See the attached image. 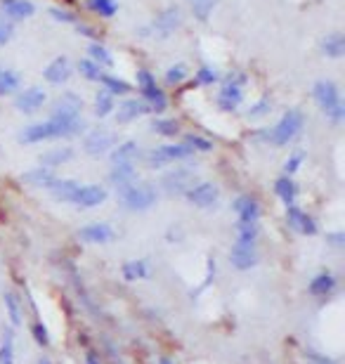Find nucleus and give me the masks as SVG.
<instances>
[{"mask_svg": "<svg viewBox=\"0 0 345 364\" xmlns=\"http://www.w3.org/2000/svg\"><path fill=\"white\" fill-rule=\"evenodd\" d=\"M85 123L83 119H64V116H55L50 114L48 121L41 123H31L20 133V142L22 145H41V142L48 140H69L76 138V135L83 131Z\"/></svg>", "mask_w": 345, "mask_h": 364, "instance_id": "1", "label": "nucleus"}, {"mask_svg": "<svg viewBox=\"0 0 345 364\" xmlns=\"http://www.w3.org/2000/svg\"><path fill=\"white\" fill-rule=\"evenodd\" d=\"M305 126V116L298 109H288V112L281 114V119L277 121V126H272V131H262L260 138L265 145L272 147H286L291 145L293 140L298 138L300 131Z\"/></svg>", "mask_w": 345, "mask_h": 364, "instance_id": "2", "label": "nucleus"}, {"mask_svg": "<svg viewBox=\"0 0 345 364\" xmlns=\"http://www.w3.org/2000/svg\"><path fill=\"white\" fill-rule=\"evenodd\" d=\"M118 201H121V206L125 208V211L144 213V211H149V208L156 206V201H159V192H156L154 184L135 180L133 184H128V187L118 189Z\"/></svg>", "mask_w": 345, "mask_h": 364, "instance_id": "3", "label": "nucleus"}, {"mask_svg": "<svg viewBox=\"0 0 345 364\" xmlns=\"http://www.w3.org/2000/svg\"><path fill=\"white\" fill-rule=\"evenodd\" d=\"M312 95H315L317 107L322 109V114L329 119L334 126H341L345 119V107L341 100V92H338L334 81H317L315 88H312Z\"/></svg>", "mask_w": 345, "mask_h": 364, "instance_id": "4", "label": "nucleus"}, {"mask_svg": "<svg viewBox=\"0 0 345 364\" xmlns=\"http://www.w3.org/2000/svg\"><path fill=\"white\" fill-rule=\"evenodd\" d=\"M246 85L248 78L239 71H232L223 78V85L218 90V107L220 112H237L244 102V95H246Z\"/></svg>", "mask_w": 345, "mask_h": 364, "instance_id": "5", "label": "nucleus"}, {"mask_svg": "<svg viewBox=\"0 0 345 364\" xmlns=\"http://www.w3.org/2000/svg\"><path fill=\"white\" fill-rule=\"evenodd\" d=\"M192 156H194L192 147H187L185 142H175V145H161L149 150L144 154V163H147L149 168H163V166L187 161V159Z\"/></svg>", "mask_w": 345, "mask_h": 364, "instance_id": "6", "label": "nucleus"}, {"mask_svg": "<svg viewBox=\"0 0 345 364\" xmlns=\"http://www.w3.org/2000/svg\"><path fill=\"white\" fill-rule=\"evenodd\" d=\"M137 88H140L142 102L149 107V112H166L168 109V97L159 85H156V78L147 69H137Z\"/></svg>", "mask_w": 345, "mask_h": 364, "instance_id": "7", "label": "nucleus"}, {"mask_svg": "<svg viewBox=\"0 0 345 364\" xmlns=\"http://www.w3.org/2000/svg\"><path fill=\"white\" fill-rule=\"evenodd\" d=\"M183 196L190 206L202 208V211H211V208H216L218 201H220V189L213 182H194Z\"/></svg>", "mask_w": 345, "mask_h": 364, "instance_id": "8", "label": "nucleus"}, {"mask_svg": "<svg viewBox=\"0 0 345 364\" xmlns=\"http://www.w3.org/2000/svg\"><path fill=\"white\" fill-rule=\"evenodd\" d=\"M114 147H116V135L106 131V128H95V131L87 133L83 140V152L92 159L106 156Z\"/></svg>", "mask_w": 345, "mask_h": 364, "instance_id": "9", "label": "nucleus"}, {"mask_svg": "<svg viewBox=\"0 0 345 364\" xmlns=\"http://www.w3.org/2000/svg\"><path fill=\"white\" fill-rule=\"evenodd\" d=\"M338 291V277L331 270H319L307 284V293L312 296L319 303H326L329 298H334Z\"/></svg>", "mask_w": 345, "mask_h": 364, "instance_id": "10", "label": "nucleus"}, {"mask_svg": "<svg viewBox=\"0 0 345 364\" xmlns=\"http://www.w3.org/2000/svg\"><path fill=\"white\" fill-rule=\"evenodd\" d=\"M109 192L102 187V184H80L76 187V192L71 196V206L76 208H83V211H90V208H97L102 206L106 201Z\"/></svg>", "mask_w": 345, "mask_h": 364, "instance_id": "11", "label": "nucleus"}, {"mask_svg": "<svg viewBox=\"0 0 345 364\" xmlns=\"http://www.w3.org/2000/svg\"><path fill=\"white\" fill-rule=\"evenodd\" d=\"M286 225L296 234H300V237H315L319 232L317 220L307 211H303V208H298L296 203H293V206H286Z\"/></svg>", "mask_w": 345, "mask_h": 364, "instance_id": "12", "label": "nucleus"}, {"mask_svg": "<svg viewBox=\"0 0 345 364\" xmlns=\"http://www.w3.org/2000/svg\"><path fill=\"white\" fill-rule=\"evenodd\" d=\"M76 237H78V242H83V244L104 246V244H111L116 239V230L109 223H90V225L80 227V230L76 232Z\"/></svg>", "mask_w": 345, "mask_h": 364, "instance_id": "13", "label": "nucleus"}, {"mask_svg": "<svg viewBox=\"0 0 345 364\" xmlns=\"http://www.w3.org/2000/svg\"><path fill=\"white\" fill-rule=\"evenodd\" d=\"M192 184H194V173L190 168H180V166L178 168H173V170H168L166 175L161 177V187L166 189L171 196L185 194Z\"/></svg>", "mask_w": 345, "mask_h": 364, "instance_id": "14", "label": "nucleus"}, {"mask_svg": "<svg viewBox=\"0 0 345 364\" xmlns=\"http://www.w3.org/2000/svg\"><path fill=\"white\" fill-rule=\"evenodd\" d=\"M260 263V253H258V246H246V244H237L230 249V265L239 272H248L253 270L255 265Z\"/></svg>", "mask_w": 345, "mask_h": 364, "instance_id": "15", "label": "nucleus"}, {"mask_svg": "<svg viewBox=\"0 0 345 364\" xmlns=\"http://www.w3.org/2000/svg\"><path fill=\"white\" fill-rule=\"evenodd\" d=\"M234 215H237V225H260V203L248 194L237 196Z\"/></svg>", "mask_w": 345, "mask_h": 364, "instance_id": "16", "label": "nucleus"}, {"mask_svg": "<svg viewBox=\"0 0 345 364\" xmlns=\"http://www.w3.org/2000/svg\"><path fill=\"white\" fill-rule=\"evenodd\" d=\"M0 15L8 22H24L36 15V5L31 0H0Z\"/></svg>", "mask_w": 345, "mask_h": 364, "instance_id": "17", "label": "nucleus"}, {"mask_svg": "<svg viewBox=\"0 0 345 364\" xmlns=\"http://www.w3.org/2000/svg\"><path fill=\"white\" fill-rule=\"evenodd\" d=\"M45 100H48L45 90L31 85V88L22 90L20 95H17L15 107H17V112H22V114H36L43 107V104H45Z\"/></svg>", "mask_w": 345, "mask_h": 364, "instance_id": "18", "label": "nucleus"}, {"mask_svg": "<svg viewBox=\"0 0 345 364\" xmlns=\"http://www.w3.org/2000/svg\"><path fill=\"white\" fill-rule=\"evenodd\" d=\"M178 27H180V10L178 8H168L154 20L152 31H154L156 38H168L171 34H175V29Z\"/></svg>", "mask_w": 345, "mask_h": 364, "instance_id": "19", "label": "nucleus"}, {"mask_svg": "<svg viewBox=\"0 0 345 364\" xmlns=\"http://www.w3.org/2000/svg\"><path fill=\"white\" fill-rule=\"evenodd\" d=\"M121 277L125 282H147L152 277V265L147 258H133V261H125L121 265Z\"/></svg>", "mask_w": 345, "mask_h": 364, "instance_id": "20", "label": "nucleus"}, {"mask_svg": "<svg viewBox=\"0 0 345 364\" xmlns=\"http://www.w3.org/2000/svg\"><path fill=\"white\" fill-rule=\"evenodd\" d=\"M71 73H73V69H71V64H69L66 57H55L45 69H43V78L52 85H62L71 78Z\"/></svg>", "mask_w": 345, "mask_h": 364, "instance_id": "21", "label": "nucleus"}, {"mask_svg": "<svg viewBox=\"0 0 345 364\" xmlns=\"http://www.w3.org/2000/svg\"><path fill=\"white\" fill-rule=\"evenodd\" d=\"M137 177V163H111L109 168V182L118 189L133 184Z\"/></svg>", "mask_w": 345, "mask_h": 364, "instance_id": "22", "label": "nucleus"}, {"mask_svg": "<svg viewBox=\"0 0 345 364\" xmlns=\"http://www.w3.org/2000/svg\"><path fill=\"white\" fill-rule=\"evenodd\" d=\"M80 109H83V102H80L78 95L73 92H64L52 107V114L55 116H64V119H78L80 116Z\"/></svg>", "mask_w": 345, "mask_h": 364, "instance_id": "23", "label": "nucleus"}, {"mask_svg": "<svg viewBox=\"0 0 345 364\" xmlns=\"http://www.w3.org/2000/svg\"><path fill=\"white\" fill-rule=\"evenodd\" d=\"M22 180L29 184V187H38V189H50V184L57 180V173L52 168H45V166H36V168L27 170L22 175Z\"/></svg>", "mask_w": 345, "mask_h": 364, "instance_id": "24", "label": "nucleus"}, {"mask_svg": "<svg viewBox=\"0 0 345 364\" xmlns=\"http://www.w3.org/2000/svg\"><path fill=\"white\" fill-rule=\"evenodd\" d=\"M114 112L118 123H133L137 119H142L144 114H149V107L142 100H125L118 104V109H114Z\"/></svg>", "mask_w": 345, "mask_h": 364, "instance_id": "25", "label": "nucleus"}, {"mask_svg": "<svg viewBox=\"0 0 345 364\" xmlns=\"http://www.w3.org/2000/svg\"><path fill=\"white\" fill-rule=\"evenodd\" d=\"M3 307H5V314H8V322L12 329H20L24 324V305L20 300V296L15 291H5L3 293Z\"/></svg>", "mask_w": 345, "mask_h": 364, "instance_id": "26", "label": "nucleus"}, {"mask_svg": "<svg viewBox=\"0 0 345 364\" xmlns=\"http://www.w3.org/2000/svg\"><path fill=\"white\" fill-rule=\"evenodd\" d=\"M274 194H277V199L284 203V206H293L298 199L296 180H293L291 175H279L277 180H274Z\"/></svg>", "mask_w": 345, "mask_h": 364, "instance_id": "27", "label": "nucleus"}, {"mask_svg": "<svg viewBox=\"0 0 345 364\" xmlns=\"http://www.w3.org/2000/svg\"><path fill=\"white\" fill-rule=\"evenodd\" d=\"M111 154V163H137L140 159V145L135 140H125L123 145H116Z\"/></svg>", "mask_w": 345, "mask_h": 364, "instance_id": "28", "label": "nucleus"}, {"mask_svg": "<svg viewBox=\"0 0 345 364\" xmlns=\"http://www.w3.org/2000/svg\"><path fill=\"white\" fill-rule=\"evenodd\" d=\"M73 152L71 147H55V150H50V152H45L41 156V163L38 166H45V168H59V166H64V163H69L73 159Z\"/></svg>", "mask_w": 345, "mask_h": 364, "instance_id": "29", "label": "nucleus"}, {"mask_svg": "<svg viewBox=\"0 0 345 364\" xmlns=\"http://www.w3.org/2000/svg\"><path fill=\"white\" fill-rule=\"evenodd\" d=\"M17 329L12 326H5L3 334H0V364H17L15 360V334Z\"/></svg>", "mask_w": 345, "mask_h": 364, "instance_id": "30", "label": "nucleus"}, {"mask_svg": "<svg viewBox=\"0 0 345 364\" xmlns=\"http://www.w3.org/2000/svg\"><path fill=\"white\" fill-rule=\"evenodd\" d=\"M76 187H78L76 180H62V177H57V180L50 184L48 192L52 194L55 201H59V203H71V196H73V192H76Z\"/></svg>", "mask_w": 345, "mask_h": 364, "instance_id": "31", "label": "nucleus"}, {"mask_svg": "<svg viewBox=\"0 0 345 364\" xmlns=\"http://www.w3.org/2000/svg\"><path fill=\"white\" fill-rule=\"evenodd\" d=\"M322 54L324 57H331V59H338L345 54V38L343 34H329L326 38L322 41Z\"/></svg>", "mask_w": 345, "mask_h": 364, "instance_id": "32", "label": "nucleus"}, {"mask_svg": "<svg viewBox=\"0 0 345 364\" xmlns=\"http://www.w3.org/2000/svg\"><path fill=\"white\" fill-rule=\"evenodd\" d=\"M22 85V76L12 69H3L0 66V95H12Z\"/></svg>", "mask_w": 345, "mask_h": 364, "instance_id": "33", "label": "nucleus"}, {"mask_svg": "<svg viewBox=\"0 0 345 364\" xmlns=\"http://www.w3.org/2000/svg\"><path fill=\"white\" fill-rule=\"evenodd\" d=\"M114 109H116L114 95H109L106 90H99L97 97H95V116L97 119H104V116L114 114Z\"/></svg>", "mask_w": 345, "mask_h": 364, "instance_id": "34", "label": "nucleus"}, {"mask_svg": "<svg viewBox=\"0 0 345 364\" xmlns=\"http://www.w3.org/2000/svg\"><path fill=\"white\" fill-rule=\"evenodd\" d=\"M99 83H102L104 90L109 92V95H114V97L116 95H128V92L133 90L128 81H123V78H116V76H106V73L102 78H99Z\"/></svg>", "mask_w": 345, "mask_h": 364, "instance_id": "35", "label": "nucleus"}, {"mask_svg": "<svg viewBox=\"0 0 345 364\" xmlns=\"http://www.w3.org/2000/svg\"><path fill=\"white\" fill-rule=\"evenodd\" d=\"M87 54H90L87 59H92L97 66H102V69L104 66H114V57H111V52L106 50L104 45H99V43H92V45L87 48Z\"/></svg>", "mask_w": 345, "mask_h": 364, "instance_id": "36", "label": "nucleus"}, {"mask_svg": "<svg viewBox=\"0 0 345 364\" xmlns=\"http://www.w3.org/2000/svg\"><path fill=\"white\" fill-rule=\"evenodd\" d=\"M152 133L161 135V138H175V135L180 133V126H178V121H173V119H154Z\"/></svg>", "mask_w": 345, "mask_h": 364, "instance_id": "37", "label": "nucleus"}, {"mask_svg": "<svg viewBox=\"0 0 345 364\" xmlns=\"http://www.w3.org/2000/svg\"><path fill=\"white\" fill-rule=\"evenodd\" d=\"M218 0H190V8H192V15L197 17L199 22H206L211 17L213 8H216Z\"/></svg>", "mask_w": 345, "mask_h": 364, "instance_id": "38", "label": "nucleus"}, {"mask_svg": "<svg viewBox=\"0 0 345 364\" xmlns=\"http://www.w3.org/2000/svg\"><path fill=\"white\" fill-rule=\"evenodd\" d=\"M87 8H90L92 12H97L99 17H114L118 12V5L114 3V0H87Z\"/></svg>", "mask_w": 345, "mask_h": 364, "instance_id": "39", "label": "nucleus"}, {"mask_svg": "<svg viewBox=\"0 0 345 364\" xmlns=\"http://www.w3.org/2000/svg\"><path fill=\"white\" fill-rule=\"evenodd\" d=\"M78 71H80V76L87 78V81H97V83H99V78L104 76L102 66H97L92 59H80L78 61Z\"/></svg>", "mask_w": 345, "mask_h": 364, "instance_id": "40", "label": "nucleus"}, {"mask_svg": "<svg viewBox=\"0 0 345 364\" xmlns=\"http://www.w3.org/2000/svg\"><path fill=\"white\" fill-rule=\"evenodd\" d=\"M185 145L187 147H192V152L197 154V152H211L213 150V142L209 138H202V135H185Z\"/></svg>", "mask_w": 345, "mask_h": 364, "instance_id": "41", "label": "nucleus"}, {"mask_svg": "<svg viewBox=\"0 0 345 364\" xmlns=\"http://www.w3.org/2000/svg\"><path fill=\"white\" fill-rule=\"evenodd\" d=\"M303 161H305V152H293L284 161V175L293 177L300 168H303Z\"/></svg>", "mask_w": 345, "mask_h": 364, "instance_id": "42", "label": "nucleus"}, {"mask_svg": "<svg viewBox=\"0 0 345 364\" xmlns=\"http://www.w3.org/2000/svg\"><path fill=\"white\" fill-rule=\"evenodd\" d=\"M269 112H272V100H269V97H262V100H258L248 109L246 116L248 119H262V116H267Z\"/></svg>", "mask_w": 345, "mask_h": 364, "instance_id": "43", "label": "nucleus"}, {"mask_svg": "<svg viewBox=\"0 0 345 364\" xmlns=\"http://www.w3.org/2000/svg\"><path fill=\"white\" fill-rule=\"evenodd\" d=\"M31 336H34V341L41 345V348H48L50 345V334H48V326L41 322H34L31 324Z\"/></svg>", "mask_w": 345, "mask_h": 364, "instance_id": "44", "label": "nucleus"}, {"mask_svg": "<svg viewBox=\"0 0 345 364\" xmlns=\"http://www.w3.org/2000/svg\"><path fill=\"white\" fill-rule=\"evenodd\" d=\"M187 78V66L185 64H173L171 69L166 71V83L168 85H180Z\"/></svg>", "mask_w": 345, "mask_h": 364, "instance_id": "45", "label": "nucleus"}, {"mask_svg": "<svg viewBox=\"0 0 345 364\" xmlns=\"http://www.w3.org/2000/svg\"><path fill=\"white\" fill-rule=\"evenodd\" d=\"M218 81V71L213 69V66H202V69L197 71V83L199 85H213Z\"/></svg>", "mask_w": 345, "mask_h": 364, "instance_id": "46", "label": "nucleus"}, {"mask_svg": "<svg viewBox=\"0 0 345 364\" xmlns=\"http://www.w3.org/2000/svg\"><path fill=\"white\" fill-rule=\"evenodd\" d=\"M12 38H15V27L5 17H0V45H8Z\"/></svg>", "mask_w": 345, "mask_h": 364, "instance_id": "47", "label": "nucleus"}, {"mask_svg": "<svg viewBox=\"0 0 345 364\" xmlns=\"http://www.w3.org/2000/svg\"><path fill=\"white\" fill-rule=\"evenodd\" d=\"M305 357H307V364H336V360H331L329 355L317 353V350H307Z\"/></svg>", "mask_w": 345, "mask_h": 364, "instance_id": "48", "label": "nucleus"}, {"mask_svg": "<svg viewBox=\"0 0 345 364\" xmlns=\"http://www.w3.org/2000/svg\"><path fill=\"white\" fill-rule=\"evenodd\" d=\"M50 15H52V20H57V22H64V24H76V17H73L71 12H66V10L52 8V10H50Z\"/></svg>", "mask_w": 345, "mask_h": 364, "instance_id": "49", "label": "nucleus"}, {"mask_svg": "<svg viewBox=\"0 0 345 364\" xmlns=\"http://www.w3.org/2000/svg\"><path fill=\"white\" fill-rule=\"evenodd\" d=\"M216 282V258H209L206 261V279H204V289L211 286V284Z\"/></svg>", "mask_w": 345, "mask_h": 364, "instance_id": "50", "label": "nucleus"}, {"mask_svg": "<svg viewBox=\"0 0 345 364\" xmlns=\"http://www.w3.org/2000/svg\"><path fill=\"white\" fill-rule=\"evenodd\" d=\"M76 34H78V36H87V38H97L95 29L85 27V24H78V22H76Z\"/></svg>", "mask_w": 345, "mask_h": 364, "instance_id": "51", "label": "nucleus"}, {"mask_svg": "<svg viewBox=\"0 0 345 364\" xmlns=\"http://www.w3.org/2000/svg\"><path fill=\"white\" fill-rule=\"evenodd\" d=\"M83 364H102V357L95 350H87L85 357H83Z\"/></svg>", "mask_w": 345, "mask_h": 364, "instance_id": "52", "label": "nucleus"}, {"mask_svg": "<svg viewBox=\"0 0 345 364\" xmlns=\"http://www.w3.org/2000/svg\"><path fill=\"white\" fill-rule=\"evenodd\" d=\"M326 242L334 244V246H343V232H331V234H326Z\"/></svg>", "mask_w": 345, "mask_h": 364, "instance_id": "53", "label": "nucleus"}, {"mask_svg": "<svg viewBox=\"0 0 345 364\" xmlns=\"http://www.w3.org/2000/svg\"><path fill=\"white\" fill-rule=\"evenodd\" d=\"M156 364H178V362H173L171 357H159V360H156Z\"/></svg>", "mask_w": 345, "mask_h": 364, "instance_id": "54", "label": "nucleus"}]
</instances>
